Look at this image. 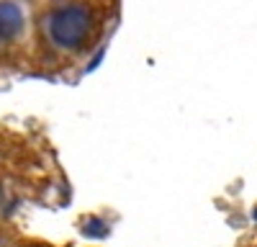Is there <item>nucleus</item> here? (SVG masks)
I'll return each mask as SVG.
<instances>
[{
    "label": "nucleus",
    "instance_id": "obj_4",
    "mask_svg": "<svg viewBox=\"0 0 257 247\" xmlns=\"http://www.w3.org/2000/svg\"><path fill=\"white\" fill-rule=\"evenodd\" d=\"M0 247H57L49 242H36V239H26L18 232H13L8 226V219H0Z\"/></svg>",
    "mask_w": 257,
    "mask_h": 247
},
{
    "label": "nucleus",
    "instance_id": "obj_2",
    "mask_svg": "<svg viewBox=\"0 0 257 247\" xmlns=\"http://www.w3.org/2000/svg\"><path fill=\"white\" fill-rule=\"evenodd\" d=\"M70 183L54 152L36 142H6L0 147V219L24 201L70 203Z\"/></svg>",
    "mask_w": 257,
    "mask_h": 247
},
{
    "label": "nucleus",
    "instance_id": "obj_3",
    "mask_svg": "<svg viewBox=\"0 0 257 247\" xmlns=\"http://www.w3.org/2000/svg\"><path fill=\"white\" fill-rule=\"evenodd\" d=\"M34 67L31 0H0V70Z\"/></svg>",
    "mask_w": 257,
    "mask_h": 247
},
{
    "label": "nucleus",
    "instance_id": "obj_5",
    "mask_svg": "<svg viewBox=\"0 0 257 247\" xmlns=\"http://www.w3.org/2000/svg\"><path fill=\"white\" fill-rule=\"evenodd\" d=\"M231 247H257V224L252 226V229H247L237 242H234Z\"/></svg>",
    "mask_w": 257,
    "mask_h": 247
},
{
    "label": "nucleus",
    "instance_id": "obj_1",
    "mask_svg": "<svg viewBox=\"0 0 257 247\" xmlns=\"http://www.w3.org/2000/svg\"><path fill=\"white\" fill-rule=\"evenodd\" d=\"M123 0H31L34 70L44 77L77 80L118 31Z\"/></svg>",
    "mask_w": 257,
    "mask_h": 247
}]
</instances>
